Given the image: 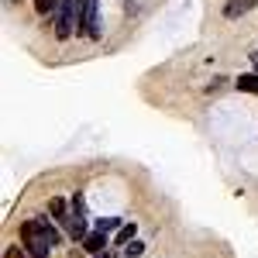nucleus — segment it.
Instances as JSON below:
<instances>
[{
    "instance_id": "1",
    "label": "nucleus",
    "mask_w": 258,
    "mask_h": 258,
    "mask_svg": "<svg viewBox=\"0 0 258 258\" xmlns=\"http://www.w3.org/2000/svg\"><path fill=\"white\" fill-rule=\"evenodd\" d=\"M59 241H62V234L52 220L31 217V220L21 224V244H24V251L31 258H48L52 248H59Z\"/></svg>"
},
{
    "instance_id": "2",
    "label": "nucleus",
    "mask_w": 258,
    "mask_h": 258,
    "mask_svg": "<svg viewBox=\"0 0 258 258\" xmlns=\"http://www.w3.org/2000/svg\"><path fill=\"white\" fill-rule=\"evenodd\" d=\"M80 18H83V0H59L55 11V38L66 41L80 31Z\"/></svg>"
},
{
    "instance_id": "3",
    "label": "nucleus",
    "mask_w": 258,
    "mask_h": 258,
    "mask_svg": "<svg viewBox=\"0 0 258 258\" xmlns=\"http://www.w3.org/2000/svg\"><path fill=\"white\" fill-rule=\"evenodd\" d=\"M80 31L86 38H100V0H83Z\"/></svg>"
},
{
    "instance_id": "4",
    "label": "nucleus",
    "mask_w": 258,
    "mask_h": 258,
    "mask_svg": "<svg viewBox=\"0 0 258 258\" xmlns=\"http://www.w3.org/2000/svg\"><path fill=\"white\" fill-rule=\"evenodd\" d=\"M80 244H83V251H86V255H97V251L107 248V231H90Z\"/></svg>"
},
{
    "instance_id": "5",
    "label": "nucleus",
    "mask_w": 258,
    "mask_h": 258,
    "mask_svg": "<svg viewBox=\"0 0 258 258\" xmlns=\"http://www.w3.org/2000/svg\"><path fill=\"white\" fill-rule=\"evenodd\" d=\"M48 210H52V217L59 220V224L69 227V220H73V214H69V210H73V203H66L62 197H55V200H48Z\"/></svg>"
},
{
    "instance_id": "6",
    "label": "nucleus",
    "mask_w": 258,
    "mask_h": 258,
    "mask_svg": "<svg viewBox=\"0 0 258 258\" xmlns=\"http://www.w3.org/2000/svg\"><path fill=\"white\" fill-rule=\"evenodd\" d=\"M258 0H227V4H224V18H241V14H248V11H251V7H255Z\"/></svg>"
},
{
    "instance_id": "7",
    "label": "nucleus",
    "mask_w": 258,
    "mask_h": 258,
    "mask_svg": "<svg viewBox=\"0 0 258 258\" xmlns=\"http://www.w3.org/2000/svg\"><path fill=\"white\" fill-rule=\"evenodd\" d=\"M138 234V227H135V220L131 224H120V231H114V248H124V244H131Z\"/></svg>"
},
{
    "instance_id": "8",
    "label": "nucleus",
    "mask_w": 258,
    "mask_h": 258,
    "mask_svg": "<svg viewBox=\"0 0 258 258\" xmlns=\"http://www.w3.org/2000/svg\"><path fill=\"white\" fill-rule=\"evenodd\" d=\"M69 234H73V241H83L86 234H90V227H86V214H73V220H69Z\"/></svg>"
},
{
    "instance_id": "9",
    "label": "nucleus",
    "mask_w": 258,
    "mask_h": 258,
    "mask_svg": "<svg viewBox=\"0 0 258 258\" xmlns=\"http://www.w3.org/2000/svg\"><path fill=\"white\" fill-rule=\"evenodd\" d=\"M234 86H238L241 93H258V73H244V76H238Z\"/></svg>"
},
{
    "instance_id": "10",
    "label": "nucleus",
    "mask_w": 258,
    "mask_h": 258,
    "mask_svg": "<svg viewBox=\"0 0 258 258\" xmlns=\"http://www.w3.org/2000/svg\"><path fill=\"white\" fill-rule=\"evenodd\" d=\"M35 11H38L41 18H52L59 11V0H35Z\"/></svg>"
},
{
    "instance_id": "11",
    "label": "nucleus",
    "mask_w": 258,
    "mask_h": 258,
    "mask_svg": "<svg viewBox=\"0 0 258 258\" xmlns=\"http://www.w3.org/2000/svg\"><path fill=\"white\" fill-rule=\"evenodd\" d=\"M120 224H124L120 217H103V220H97V231H107V234H114V231H120Z\"/></svg>"
},
{
    "instance_id": "12",
    "label": "nucleus",
    "mask_w": 258,
    "mask_h": 258,
    "mask_svg": "<svg viewBox=\"0 0 258 258\" xmlns=\"http://www.w3.org/2000/svg\"><path fill=\"white\" fill-rule=\"evenodd\" d=\"M141 251H145V241H138V238L131 241V244H124V255L127 258H141Z\"/></svg>"
},
{
    "instance_id": "13",
    "label": "nucleus",
    "mask_w": 258,
    "mask_h": 258,
    "mask_svg": "<svg viewBox=\"0 0 258 258\" xmlns=\"http://www.w3.org/2000/svg\"><path fill=\"white\" fill-rule=\"evenodd\" d=\"M69 203H73V214H86V200H83V193H76Z\"/></svg>"
},
{
    "instance_id": "14",
    "label": "nucleus",
    "mask_w": 258,
    "mask_h": 258,
    "mask_svg": "<svg viewBox=\"0 0 258 258\" xmlns=\"http://www.w3.org/2000/svg\"><path fill=\"white\" fill-rule=\"evenodd\" d=\"M4 258H31V255H28L24 248H18V244H11V248L4 251Z\"/></svg>"
},
{
    "instance_id": "15",
    "label": "nucleus",
    "mask_w": 258,
    "mask_h": 258,
    "mask_svg": "<svg viewBox=\"0 0 258 258\" xmlns=\"http://www.w3.org/2000/svg\"><path fill=\"white\" fill-rule=\"evenodd\" d=\"M93 258H114V248H103V251H97Z\"/></svg>"
}]
</instances>
